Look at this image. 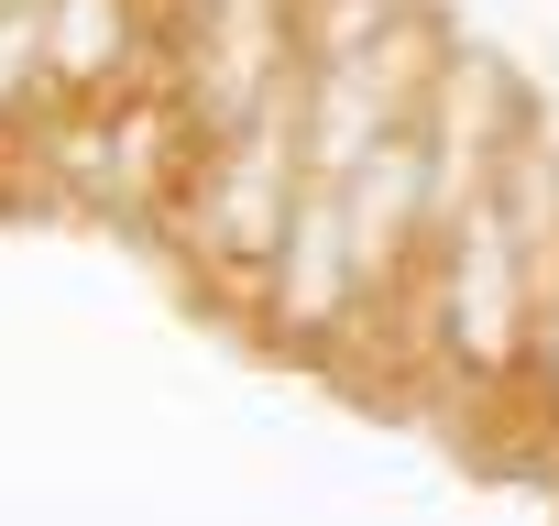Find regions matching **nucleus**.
<instances>
[{"label": "nucleus", "mask_w": 559, "mask_h": 526, "mask_svg": "<svg viewBox=\"0 0 559 526\" xmlns=\"http://www.w3.org/2000/svg\"><path fill=\"white\" fill-rule=\"evenodd\" d=\"M263 297H274V319H286L297 340H330L341 330V308H352V230H341V187L330 176H308L297 187V208H286V230H274V252H263V275H252Z\"/></svg>", "instance_id": "1"}, {"label": "nucleus", "mask_w": 559, "mask_h": 526, "mask_svg": "<svg viewBox=\"0 0 559 526\" xmlns=\"http://www.w3.org/2000/svg\"><path fill=\"white\" fill-rule=\"evenodd\" d=\"M395 12H406V0H319V12H297V34H308V56L330 67V56H362Z\"/></svg>", "instance_id": "2"}, {"label": "nucleus", "mask_w": 559, "mask_h": 526, "mask_svg": "<svg viewBox=\"0 0 559 526\" xmlns=\"http://www.w3.org/2000/svg\"><path fill=\"white\" fill-rule=\"evenodd\" d=\"M548 351H559V297H548Z\"/></svg>", "instance_id": "3"}, {"label": "nucleus", "mask_w": 559, "mask_h": 526, "mask_svg": "<svg viewBox=\"0 0 559 526\" xmlns=\"http://www.w3.org/2000/svg\"><path fill=\"white\" fill-rule=\"evenodd\" d=\"M0 12H45V0H0Z\"/></svg>", "instance_id": "4"}]
</instances>
